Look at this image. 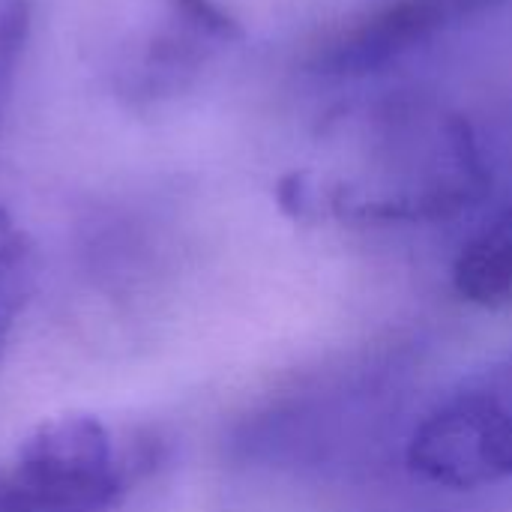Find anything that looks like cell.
Segmentation results:
<instances>
[{
	"instance_id": "cell-1",
	"label": "cell",
	"mask_w": 512,
	"mask_h": 512,
	"mask_svg": "<svg viewBox=\"0 0 512 512\" xmlns=\"http://www.w3.org/2000/svg\"><path fill=\"white\" fill-rule=\"evenodd\" d=\"M486 186L468 120L429 99H387L324 126L315 162L291 177L288 201L348 222H435L477 204Z\"/></svg>"
},
{
	"instance_id": "cell-2",
	"label": "cell",
	"mask_w": 512,
	"mask_h": 512,
	"mask_svg": "<svg viewBox=\"0 0 512 512\" xmlns=\"http://www.w3.org/2000/svg\"><path fill=\"white\" fill-rule=\"evenodd\" d=\"M123 492L114 435L87 414L39 423L0 459V512H111Z\"/></svg>"
},
{
	"instance_id": "cell-3",
	"label": "cell",
	"mask_w": 512,
	"mask_h": 512,
	"mask_svg": "<svg viewBox=\"0 0 512 512\" xmlns=\"http://www.w3.org/2000/svg\"><path fill=\"white\" fill-rule=\"evenodd\" d=\"M504 0H381L342 24L315 57L318 72L360 78L429 45Z\"/></svg>"
},
{
	"instance_id": "cell-4",
	"label": "cell",
	"mask_w": 512,
	"mask_h": 512,
	"mask_svg": "<svg viewBox=\"0 0 512 512\" xmlns=\"http://www.w3.org/2000/svg\"><path fill=\"white\" fill-rule=\"evenodd\" d=\"M453 288L465 303L483 309L512 306V204L462 246L453 264Z\"/></svg>"
},
{
	"instance_id": "cell-5",
	"label": "cell",
	"mask_w": 512,
	"mask_h": 512,
	"mask_svg": "<svg viewBox=\"0 0 512 512\" xmlns=\"http://www.w3.org/2000/svg\"><path fill=\"white\" fill-rule=\"evenodd\" d=\"M36 288V249L0 207V357Z\"/></svg>"
},
{
	"instance_id": "cell-6",
	"label": "cell",
	"mask_w": 512,
	"mask_h": 512,
	"mask_svg": "<svg viewBox=\"0 0 512 512\" xmlns=\"http://www.w3.org/2000/svg\"><path fill=\"white\" fill-rule=\"evenodd\" d=\"M27 30H30V0H0V123L12 99Z\"/></svg>"
},
{
	"instance_id": "cell-7",
	"label": "cell",
	"mask_w": 512,
	"mask_h": 512,
	"mask_svg": "<svg viewBox=\"0 0 512 512\" xmlns=\"http://www.w3.org/2000/svg\"><path fill=\"white\" fill-rule=\"evenodd\" d=\"M468 390H474L512 432V354L504 357L501 363H495L492 369L474 375L465 381Z\"/></svg>"
}]
</instances>
